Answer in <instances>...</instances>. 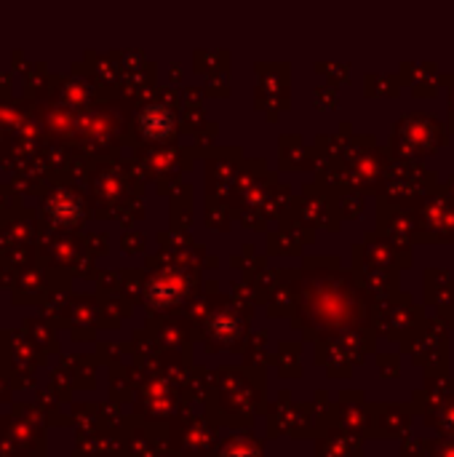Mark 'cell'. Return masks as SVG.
<instances>
[{
  "label": "cell",
  "mask_w": 454,
  "mask_h": 457,
  "mask_svg": "<svg viewBox=\"0 0 454 457\" xmlns=\"http://www.w3.org/2000/svg\"><path fill=\"white\" fill-rule=\"evenodd\" d=\"M142 129L150 134V137H163L169 134L171 129V118L163 107H150L144 115H142Z\"/></svg>",
  "instance_id": "cell-1"
}]
</instances>
